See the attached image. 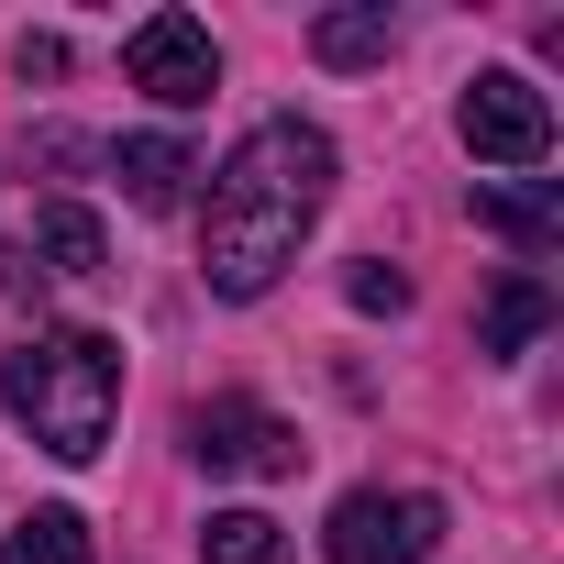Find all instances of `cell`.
<instances>
[{"label":"cell","instance_id":"9c48e42d","mask_svg":"<svg viewBox=\"0 0 564 564\" xmlns=\"http://www.w3.org/2000/svg\"><path fill=\"white\" fill-rule=\"evenodd\" d=\"M542 322H553V289H542L531 265H509L498 289H487V322H476V355H498V366H509V355H520V344H531Z\"/></svg>","mask_w":564,"mask_h":564},{"label":"cell","instance_id":"52a82bcc","mask_svg":"<svg viewBox=\"0 0 564 564\" xmlns=\"http://www.w3.org/2000/svg\"><path fill=\"white\" fill-rule=\"evenodd\" d=\"M111 177H122V199H133V210H177L199 166H188V144H177V133H133V144H111Z\"/></svg>","mask_w":564,"mask_h":564},{"label":"cell","instance_id":"30bf717a","mask_svg":"<svg viewBox=\"0 0 564 564\" xmlns=\"http://www.w3.org/2000/svg\"><path fill=\"white\" fill-rule=\"evenodd\" d=\"M199 564H300V542L276 531L265 509H210V531H199Z\"/></svg>","mask_w":564,"mask_h":564},{"label":"cell","instance_id":"277c9868","mask_svg":"<svg viewBox=\"0 0 564 564\" xmlns=\"http://www.w3.org/2000/svg\"><path fill=\"white\" fill-rule=\"evenodd\" d=\"M432 542H443V498L421 487H355L322 531L333 564H432Z\"/></svg>","mask_w":564,"mask_h":564},{"label":"cell","instance_id":"5bb4252c","mask_svg":"<svg viewBox=\"0 0 564 564\" xmlns=\"http://www.w3.org/2000/svg\"><path fill=\"white\" fill-rule=\"evenodd\" d=\"M344 300H355V311H410V276H399V265H355Z\"/></svg>","mask_w":564,"mask_h":564},{"label":"cell","instance_id":"6da1fadb","mask_svg":"<svg viewBox=\"0 0 564 564\" xmlns=\"http://www.w3.org/2000/svg\"><path fill=\"white\" fill-rule=\"evenodd\" d=\"M322 199H333V133L300 122V111L254 122V133L221 155L210 210H199V276H210V300H265L276 276L300 265Z\"/></svg>","mask_w":564,"mask_h":564},{"label":"cell","instance_id":"7a4b0ae2","mask_svg":"<svg viewBox=\"0 0 564 564\" xmlns=\"http://www.w3.org/2000/svg\"><path fill=\"white\" fill-rule=\"evenodd\" d=\"M0 410H12L56 465H89L122 410V344L111 333H23L0 355Z\"/></svg>","mask_w":564,"mask_h":564},{"label":"cell","instance_id":"7c38bea8","mask_svg":"<svg viewBox=\"0 0 564 564\" xmlns=\"http://www.w3.org/2000/svg\"><path fill=\"white\" fill-rule=\"evenodd\" d=\"M0 564H89V520L78 509H34L0 531Z\"/></svg>","mask_w":564,"mask_h":564},{"label":"cell","instance_id":"ba28073f","mask_svg":"<svg viewBox=\"0 0 564 564\" xmlns=\"http://www.w3.org/2000/svg\"><path fill=\"white\" fill-rule=\"evenodd\" d=\"M23 254H34V276H100L111 243H100V210H89V199H45Z\"/></svg>","mask_w":564,"mask_h":564},{"label":"cell","instance_id":"4fadbf2b","mask_svg":"<svg viewBox=\"0 0 564 564\" xmlns=\"http://www.w3.org/2000/svg\"><path fill=\"white\" fill-rule=\"evenodd\" d=\"M476 221L509 232V243H531V254L553 243V199H520V188H476Z\"/></svg>","mask_w":564,"mask_h":564},{"label":"cell","instance_id":"8992f818","mask_svg":"<svg viewBox=\"0 0 564 564\" xmlns=\"http://www.w3.org/2000/svg\"><path fill=\"white\" fill-rule=\"evenodd\" d=\"M122 78H133L144 100H166V111H199V100H210V78H221L210 23H188V12H144V23L122 34Z\"/></svg>","mask_w":564,"mask_h":564},{"label":"cell","instance_id":"9a60e30c","mask_svg":"<svg viewBox=\"0 0 564 564\" xmlns=\"http://www.w3.org/2000/svg\"><path fill=\"white\" fill-rule=\"evenodd\" d=\"M12 67H23V78H67V45H56V34H23Z\"/></svg>","mask_w":564,"mask_h":564},{"label":"cell","instance_id":"5b68a950","mask_svg":"<svg viewBox=\"0 0 564 564\" xmlns=\"http://www.w3.org/2000/svg\"><path fill=\"white\" fill-rule=\"evenodd\" d=\"M188 454H199L210 476H289V465H300V432L276 421L265 399L221 388V399H199V410H188Z\"/></svg>","mask_w":564,"mask_h":564},{"label":"cell","instance_id":"3957f363","mask_svg":"<svg viewBox=\"0 0 564 564\" xmlns=\"http://www.w3.org/2000/svg\"><path fill=\"white\" fill-rule=\"evenodd\" d=\"M454 133L476 166H542L553 155V100L520 78V67H476L465 100H454Z\"/></svg>","mask_w":564,"mask_h":564},{"label":"cell","instance_id":"8fae6325","mask_svg":"<svg viewBox=\"0 0 564 564\" xmlns=\"http://www.w3.org/2000/svg\"><path fill=\"white\" fill-rule=\"evenodd\" d=\"M388 45H399V12H388V0H377V12H322V23H311V56H322V67H377Z\"/></svg>","mask_w":564,"mask_h":564}]
</instances>
